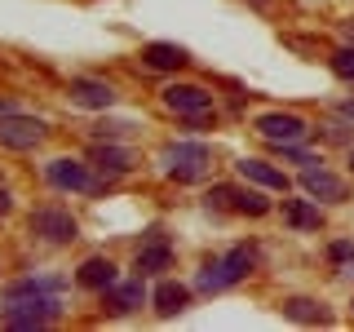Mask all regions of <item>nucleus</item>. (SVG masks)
<instances>
[{"label":"nucleus","mask_w":354,"mask_h":332,"mask_svg":"<svg viewBox=\"0 0 354 332\" xmlns=\"http://www.w3.org/2000/svg\"><path fill=\"white\" fill-rule=\"evenodd\" d=\"M164 111H173L177 120H186V133H204L208 124H217V98L213 89L195 84V80H169L160 89Z\"/></svg>","instance_id":"f03ea898"},{"label":"nucleus","mask_w":354,"mask_h":332,"mask_svg":"<svg viewBox=\"0 0 354 332\" xmlns=\"http://www.w3.org/2000/svg\"><path fill=\"white\" fill-rule=\"evenodd\" d=\"M27 226H31V235H36V239L53 243V248H66V243L80 239V221H75V213H71L66 204H58V199H49V204H36V208H31Z\"/></svg>","instance_id":"0eeeda50"},{"label":"nucleus","mask_w":354,"mask_h":332,"mask_svg":"<svg viewBox=\"0 0 354 332\" xmlns=\"http://www.w3.org/2000/svg\"><path fill=\"white\" fill-rule=\"evenodd\" d=\"M332 111H337L341 120H350V124H354V98H341V102H332Z\"/></svg>","instance_id":"bb28decb"},{"label":"nucleus","mask_w":354,"mask_h":332,"mask_svg":"<svg viewBox=\"0 0 354 332\" xmlns=\"http://www.w3.org/2000/svg\"><path fill=\"white\" fill-rule=\"evenodd\" d=\"M297 186L310 195V199H319V204H346L350 199V182L341 173H332L328 164H315V169H301V177H297Z\"/></svg>","instance_id":"9b49d317"},{"label":"nucleus","mask_w":354,"mask_h":332,"mask_svg":"<svg viewBox=\"0 0 354 332\" xmlns=\"http://www.w3.org/2000/svg\"><path fill=\"white\" fill-rule=\"evenodd\" d=\"M204 208H221V213H235V217H266L274 213V199L270 191L243 182V186H230V182H217L204 191Z\"/></svg>","instance_id":"423d86ee"},{"label":"nucleus","mask_w":354,"mask_h":332,"mask_svg":"<svg viewBox=\"0 0 354 332\" xmlns=\"http://www.w3.org/2000/svg\"><path fill=\"white\" fill-rule=\"evenodd\" d=\"M279 310H283V319H292V324H310V328L315 324L328 328L332 324V310L319 302V297H283Z\"/></svg>","instance_id":"aec40b11"},{"label":"nucleus","mask_w":354,"mask_h":332,"mask_svg":"<svg viewBox=\"0 0 354 332\" xmlns=\"http://www.w3.org/2000/svg\"><path fill=\"white\" fill-rule=\"evenodd\" d=\"M142 66L164 71V75H177L182 66H191V53H186L182 44H173V40H147L142 44Z\"/></svg>","instance_id":"f3484780"},{"label":"nucleus","mask_w":354,"mask_h":332,"mask_svg":"<svg viewBox=\"0 0 354 332\" xmlns=\"http://www.w3.org/2000/svg\"><path fill=\"white\" fill-rule=\"evenodd\" d=\"M257 266H261L257 243H235V248L217 252V257H208L204 266H199L191 288H195V293H204V297H217V293H226V288L243 284L252 270H257Z\"/></svg>","instance_id":"f257e3e1"},{"label":"nucleus","mask_w":354,"mask_h":332,"mask_svg":"<svg viewBox=\"0 0 354 332\" xmlns=\"http://www.w3.org/2000/svg\"><path fill=\"white\" fill-rule=\"evenodd\" d=\"M315 138H324L328 147H346V151H350V147H354V124H350V120H341L337 111H332L328 120H319Z\"/></svg>","instance_id":"5701e85b"},{"label":"nucleus","mask_w":354,"mask_h":332,"mask_svg":"<svg viewBox=\"0 0 354 332\" xmlns=\"http://www.w3.org/2000/svg\"><path fill=\"white\" fill-rule=\"evenodd\" d=\"M66 315L58 293H40V297H5L0 306V328L14 332H36V328H53Z\"/></svg>","instance_id":"20e7f679"},{"label":"nucleus","mask_w":354,"mask_h":332,"mask_svg":"<svg viewBox=\"0 0 354 332\" xmlns=\"http://www.w3.org/2000/svg\"><path fill=\"white\" fill-rule=\"evenodd\" d=\"M133 133H138L133 120H120V116H106V111H102V120L88 124V142H129Z\"/></svg>","instance_id":"4be33fe9"},{"label":"nucleus","mask_w":354,"mask_h":332,"mask_svg":"<svg viewBox=\"0 0 354 332\" xmlns=\"http://www.w3.org/2000/svg\"><path fill=\"white\" fill-rule=\"evenodd\" d=\"M9 213H14V191L0 186V217H9Z\"/></svg>","instance_id":"cd10ccee"},{"label":"nucleus","mask_w":354,"mask_h":332,"mask_svg":"<svg viewBox=\"0 0 354 332\" xmlns=\"http://www.w3.org/2000/svg\"><path fill=\"white\" fill-rule=\"evenodd\" d=\"M44 138H49V124H44L40 116H22V111H9V116H0V147L5 151H40Z\"/></svg>","instance_id":"6e6552de"},{"label":"nucleus","mask_w":354,"mask_h":332,"mask_svg":"<svg viewBox=\"0 0 354 332\" xmlns=\"http://www.w3.org/2000/svg\"><path fill=\"white\" fill-rule=\"evenodd\" d=\"M66 98H71V107H84V111H111L120 102V89L102 75H71Z\"/></svg>","instance_id":"f8f14e48"},{"label":"nucleus","mask_w":354,"mask_h":332,"mask_svg":"<svg viewBox=\"0 0 354 332\" xmlns=\"http://www.w3.org/2000/svg\"><path fill=\"white\" fill-rule=\"evenodd\" d=\"M328 261L332 266H354V239H332L328 243Z\"/></svg>","instance_id":"a878e982"},{"label":"nucleus","mask_w":354,"mask_h":332,"mask_svg":"<svg viewBox=\"0 0 354 332\" xmlns=\"http://www.w3.org/2000/svg\"><path fill=\"white\" fill-rule=\"evenodd\" d=\"M346 36H350V40H354V22H350V27H346Z\"/></svg>","instance_id":"7c9ffc66"},{"label":"nucleus","mask_w":354,"mask_h":332,"mask_svg":"<svg viewBox=\"0 0 354 332\" xmlns=\"http://www.w3.org/2000/svg\"><path fill=\"white\" fill-rule=\"evenodd\" d=\"M115 279H120V266L111 257H102V252H93V257H84L80 266H75V284L88 288V293H106Z\"/></svg>","instance_id":"6ab92c4d"},{"label":"nucleus","mask_w":354,"mask_h":332,"mask_svg":"<svg viewBox=\"0 0 354 332\" xmlns=\"http://www.w3.org/2000/svg\"><path fill=\"white\" fill-rule=\"evenodd\" d=\"M235 173H239V182H252V186H261V191H279L288 195V186H292V177H288L283 169H274L270 160H257V155H243V160H235Z\"/></svg>","instance_id":"dca6fc26"},{"label":"nucleus","mask_w":354,"mask_h":332,"mask_svg":"<svg viewBox=\"0 0 354 332\" xmlns=\"http://www.w3.org/2000/svg\"><path fill=\"white\" fill-rule=\"evenodd\" d=\"M252 129H257L270 147H283V142H310V138H315L310 120L297 116V111H261V116L252 120Z\"/></svg>","instance_id":"1a4fd4ad"},{"label":"nucleus","mask_w":354,"mask_h":332,"mask_svg":"<svg viewBox=\"0 0 354 332\" xmlns=\"http://www.w3.org/2000/svg\"><path fill=\"white\" fill-rule=\"evenodd\" d=\"M346 164H350V173H354V147H350V151H346Z\"/></svg>","instance_id":"c756f323"},{"label":"nucleus","mask_w":354,"mask_h":332,"mask_svg":"<svg viewBox=\"0 0 354 332\" xmlns=\"http://www.w3.org/2000/svg\"><path fill=\"white\" fill-rule=\"evenodd\" d=\"M328 71L337 75V80L354 84V44H341V49H332V58H328Z\"/></svg>","instance_id":"393cba45"},{"label":"nucleus","mask_w":354,"mask_h":332,"mask_svg":"<svg viewBox=\"0 0 354 332\" xmlns=\"http://www.w3.org/2000/svg\"><path fill=\"white\" fill-rule=\"evenodd\" d=\"M283 164H297V169H315V164H324V151H310L306 142H283V147H274Z\"/></svg>","instance_id":"b1692460"},{"label":"nucleus","mask_w":354,"mask_h":332,"mask_svg":"<svg viewBox=\"0 0 354 332\" xmlns=\"http://www.w3.org/2000/svg\"><path fill=\"white\" fill-rule=\"evenodd\" d=\"M9 111H18V107H14V98H0V116H9Z\"/></svg>","instance_id":"c85d7f7f"},{"label":"nucleus","mask_w":354,"mask_h":332,"mask_svg":"<svg viewBox=\"0 0 354 332\" xmlns=\"http://www.w3.org/2000/svg\"><path fill=\"white\" fill-rule=\"evenodd\" d=\"M191 293H195L191 284H177V279H164V275H160V284L151 288V306H155V315H160V319H177L186 306H191Z\"/></svg>","instance_id":"a211bd4d"},{"label":"nucleus","mask_w":354,"mask_h":332,"mask_svg":"<svg viewBox=\"0 0 354 332\" xmlns=\"http://www.w3.org/2000/svg\"><path fill=\"white\" fill-rule=\"evenodd\" d=\"M279 217H283L288 230H297V235H315V230H324V204L310 199L306 191L301 195H283L279 199Z\"/></svg>","instance_id":"4468645a"},{"label":"nucleus","mask_w":354,"mask_h":332,"mask_svg":"<svg viewBox=\"0 0 354 332\" xmlns=\"http://www.w3.org/2000/svg\"><path fill=\"white\" fill-rule=\"evenodd\" d=\"M257 5H266V0H257Z\"/></svg>","instance_id":"2f4dec72"},{"label":"nucleus","mask_w":354,"mask_h":332,"mask_svg":"<svg viewBox=\"0 0 354 332\" xmlns=\"http://www.w3.org/2000/svg\"><path fill=\"white\" fill-rule=\"evenodd\" d=\"M40 177L62 195H106L111 186H115V177L97 173L93 164H88V155L84 160L80 155H53V160L40 169Z\"/></svg>","instance_id":"7ed1b4c3"},{"label":"nucleus","mask_w":354,"mask_h":332,"mask_svg":"<svg viewBox=\"0 0 354 332\" xmlns=\"http://www.w3.org/2000/svg\"><path fill=\"white\" fill-rule=\"evenodd\" d=\"M173 257H177V248H173V239L164 235V226H151L147 239L133 252V270L138 275H164V270H173Z\"/></svg>","instance_id":"9d476101"},{"label":"nucleus","mask_w":354,"mask_h":332,"mask_svg":"<svg viewBox=\"0 0 354 332\" xmlns=\"http://www.w3.org/2000/svg\"><path fill=\"white\" fill-rule=\"evenodd\" d=\"M66 275H18L14 284H5V297H40V293H66Z\"/></svg>","instance_id":"412c9836"},{"label":"nucleus","mask_w":354,"mask_h":332,"mask_svg":"<svg viewBox=\"0 0 354 332\" xmlns=\"http://www.w3.org/2000/svg\"><path fill=\"white\" fill-rule=\"evenodd\" d=\"M88 164H93L97 173H106V177H129L133 169H138V151L129 147V142H88Z\"/></svg>","instance_id":"ddd939ff"},{"label":"nucleus","mask_w":354,"mask_h":332,"mask_svg":"<svg viewBox=\"0 0 354 332\" xmlns=\"http://www.w3.org/2000/svg\"><path fill=\"white\" fill-rule=\"evenodd\" d=\"M160 164H164V177L177 186H195L204 182L208 169H213V147L199 138H182V142H169L160 151Z\"/></svg>","instance_id":"39448f33"},{"label":"nucleus","mask_w":354,"mask_h":332,"mask_svg":"<svg viewBox=\"0 0 354 332\" xmlns=\"http://www.w3.org/2000/svg\"><path fill=\"white\" fill-rule=\"evenodd\" d=\"M151 302V288H147V275H133V279H115L102 293V310L106 315H133Z\"/></svg>","instance_id":"2eb2a0df"}]
</instances>
